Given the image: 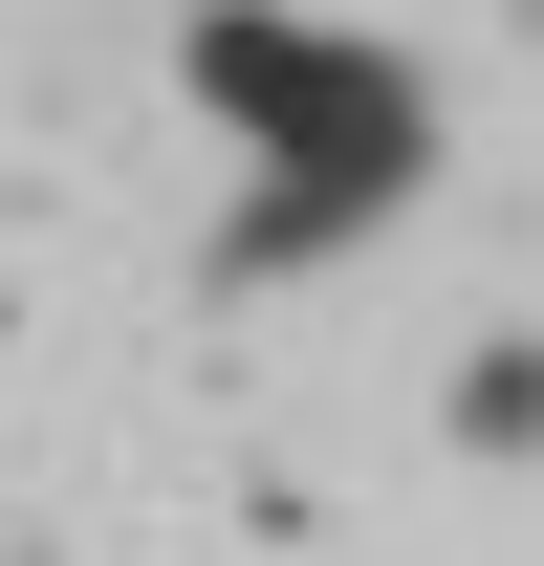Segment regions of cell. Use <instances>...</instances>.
<instances>
[{"mask_svg": "<svg viewBox=\"0 0 544 566\" xmlns=\"http://www.w3.org/2000/svg\"><path fill=\"white\" fill-rule=\"evenodd\" d=\"M197 109L240 153H262V197H240V240L218 262L262 283V262H327V240H370V218L436 175V87L393 66V44H327V22H283V0H197Z\"/></svg>", "mask_w": 544, "mask_h": 566, "instance_id": "cell-1", "label": "cell"}, {"mask_svg": "<svg viewBox=\"0 0 544 566\" xmlns=\"http://www.w3.org/2000/svg\"><path fill=\"white\" fill-rule=\"evenodd\" d=\"M436 436H458V458H544V327H479L458 392H436Z\"/></svg>", "mask_w": 544, "mask_h": 566, "instance_id": "cell-2", "label": "cell"}]
</instances>
